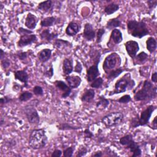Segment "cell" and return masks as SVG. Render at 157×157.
<instances>
[{
  "instance_id": "6da1fadb",
  "label": "cell",
  "mask_w": 157,
  "mask_h": 157,
  "mask_svg": "<svg viewBox=\"0 0 157 157\" xmlns=\"http://www.w3.org/2000/svg\"><path fill=\"white\" fill-rule=\"evenodd\" d=\"M48 142L46 131L44 128L33 129L29 137V146L33 150L44 148Z\"/></svg>"
},
{
  "instance_id": "7a4b0ae2",
  "label": "cell",
  "mask_w": 157,
  "mask_h": 157,
  "mask_svg": "<svg viewBox=\"0 0 157 157\" xmlns=\"http://www.w3.org/2000/svg\"><path fill=\"white\" fill-rule=\"evenodd\" d=\"M156 96V86L148 80H144L140 89L134 93V99L136 101H150Z\"/></svg>"
},
{
  "instance_id": "3957f363",
  "label": "cell",
  "mask_w": 157,
  "mask_h": 157,
  "mask_svg": "<svg viewBox=\"0 0 157 157\" xmlns=\"http://www.w3.org/2000/svg\"><path fill=\"white\" fill-rule=\"evenodd\" d=\"M127 31L129 35L139 39H141L150 33L144 21L135 20H129L127 22Z\"/></svg>"
},
{
  "instance_id": "277c9868",
  "label": "cell",
  "mask_w": 157,
  "mask_h": 157,
  "mask_svg": "<svg viewBox=\"0 0 157 157\" xmlns=\"http://www.w3.org/2000/svg\"><path fill=\"white\" fill-rule=\"evenodd\" d=\"M134 85L135 82L131 78V74L126 73L121 78L116 82L115 83L114 90L110 92L109 96L124 93L127 90L132 89Z\"/></svg>"
},
{
  "instance_id": "5b68a950",
  "label": "cell",
  "mask_w": 157,
  "mask_h": 157,
  "mask_svg": "<svg viewBox=\"0 0 157 157\" xmlns=\"http://www.w3.org/2000/svg\"><path fill=\"white\" fill-rule=\"evenodd\" d=\"M156 109V106L153 105H148L144 110L140 116L138 115L131 118L130 121V126L131 128H137L140 126H145L148 124L152 113Z\"/></svg>"
},
{
  "instance_id": "8992f818",
  "label": "cell",
  "mask_w": 157,
  "mask_h": 157,
  "mask_svg": "<svg viewBox=\"0 0 157 157\" xmlns=\"http://www.w3.org/2000/svg\"><path fill=\"white\" fill-rule=\"evenodd\" d=\"M120 144L126 147L132 153V156H140L142 154V150L139 144L136 142L133 139L132 134H126L120 139Z\"/></svg>"
},
{
  "instance_id": "52a82bcc",
  "label": "cell",
  "mask_w": 157,
  "mask_h": 157,
  "mask_svg": "<svg viewBox=\"0 0 157 157\" xmlns=\"http://www.w3.org/2000/svg\"><path fill=\"white\" fill-rule=\"evenodd\" d=\"M121 59L118 54L115 52L109 54L105 57L102 64V68L104 72L107 74L110 71L120 67Z\"/></svg>"
},
{
  "instance_id": "ba28073f",
  "label": "cell",
  "mask_w": 157,
  "mask_h": 157,
  "mask_svg": "<svg viewBox=\"0 0 157 157\" xmlns=\"http://www.w3.org/2000/svg\"><path fill=\"white\" fill-rule=\"evenodd\" d=\"M124 115L121 112H111L101 118V122L106 128L114 127L119 125L123 121Z\"/></svg>"
},
{
  "instance_id": "9c48e42d",
  "label": "cell",
  "mask_w": 157,
  "mask_h": 157,
  "mask_svg": "<svg viewBox=\"0 0 157 157\" xmlns=\"http://www.w3.org/2000/svg\"><path fill=\"white\" fill-rule=\"evenodd\" d=\"M24 108L25 114L28 122L32 124H38L40 122V117L36 108L31 105H28Z\"/></svg>"
},
{
  "instance_id": "30bf717a",
  "label": "cell",
  "mask_w": 157,
  "mask_h": 157,
  "mask_svg": "<svg viewBox=\"0 0 157 157\" xmlns=\"http://www.w3.org/2000/svg\"><path fill=\"white\" fill-rule=\"evenodd\" d=\"M37 40V36L34 34H23L20 36L19 40L17 42V45L18 48H23L29 45H31L36 42Z\"/></svg>"
},
{
  "instance_id": "8fae6325",
  "label": "cell",
  "mask_w": 157,
  "mask_h": 157,
  "mask_svg": "<svg viewBox=\"0 0 157 157\" xmlns=\"http://www.w3.org/2000/svg\"><path fill=\"white\" fill-rule=\"evenodd\" d=\"M100 60L94 61V64L90 66L86 69V79L88 82H91L94 79H96L100 75V72L98 68V64Z\"/></svg>"
},
{
  "instance_id": "7c38bea8",
  "label": "cell",
  "mask_w": 157,
  "mask_h": 157,
  "mask_svg": "<svg viewBox=\"0 0 157 157\" xmlns=\"http://www.w3.org/2000/svg\"><path fill=\"white\" fill-rule=\"evenodd\" d=\"M125 49L128 55L133 58L137 55V52L139 50V43L135 40H128L124 43Z\"/></svg>"
},
{
  "instance_id": "4fadbf2b",
  "label": "cell",
  "mask_w": 157,
  "mask_h": 157,
  "mask_svg": "<svg viewBox=\"0 0 157 157\" xmlns=\"http://www.w3.org/2000/svg\"><path fill=\"white\" fill-rule=\"evenodd\" d=\"M54 84L57 89L62 92L61 98L64 99L67 98L71 93L72 89L64 81L62 80H55Z\"/></svg>"
},
{
  "instance_id": "5bb4252c",
  "label": "cell",
  "mask_w": 157,
  "mask_h": 157,
  "mask_svg": "<svg viewBox=\"0 0 157 157\" xmlns=\"http://www.w3.org/2000/svg\"><path fill=\"white\" fill-rule=\"evenodd\" d=\"M83 37L87 41H91L95 38L96 33L91 23H85L84 26L83 32Z\"/></svg>"
},
{
  "instance_id": "9a60e30c",
  "label": "cell",
  "mask_w": 157,
  "mask_h": 157,
  "mask_svg": "<svg viewBox=\"0 0 157 157\" xmlns=\"http://www.w3.org/2000/svg\"><path fill=\"white\" fill-rule=\"evenodd\" d=\"M65 80L68 86L71 89H75L78 88L82 82V78L78 75H67L65 77Z\"/></svg>"
},
{
  "instance_id": "2e32d148",
  "label": "cell",
  "mask_w": 157,
  "mask_h": 157,
  "mask_svg": "<svg viewBox=\"0 0 157 157\" xmlns=\"http://www.w3.org/2000/svg\"><path fill=\"white\" fill-rule=\"evenodd\" d=\"M38 21L39 20L35 15L32 13H28L25 18V25L28 29L33 31L36 28Z\"/></svg>"
},
{
  "instance_id": "e0dca14e",
  "label": "cell",
  "mask_w": 157,
  "mask_h": 157,
  "mask_svg": "<svg viewBox=\"0 0 157 157\" xmlns=\"http://www.w3.org/2000/svg\"><path fill=\"white\" fill-rule=\"evenodd\" d=\"M14 77L16 80H19L20 82L24 83L23 86L27 88L28 86V80H29V75L26 72V70H18L15 71L13 72Z\"/></svg>"
},
{
  "instance_id": "ac0fdd59",
  "label": "cell",
  "mask_w": 157,
  "mask_h": 157,
  "mask_svg": "<svg viewBox=\"0 0 157 157\" xmlns=\"http://www.w3.org/2000/svg\"><path fill=\"white\" fill-rule=\"evenodd\" d=\"M81 26L77 22L72 21L69 23L65 29L66 34L69 36H75L80 30Z\"/></svg>"
},
{
  "instance_id": "d6986e66",
  "label": "cell",
  "mask_w": 157,
  "mask_h": 157,
  "mask_svg": "<svg viewBox=\"0 0 157 157\" xmlns=\"http://www.w3.org/2000/svg\"><path fill=\"white\" fill-rule=\"evenodd\" d=\"M39 36L42 40H44L47 42H50L52 40H55L58 37V34L51 32L49 29H45L40 33Z\"/></svg>"
},
{
  "instance_id": "ffe728a7",
  "label": "cell",
  "mask_w": 157,
  "mask_h": 157,
  "mask_svg": "<svg viewBox=\"0 0 157 157\" xmlns=\"http://www.w3.org/2000/svg\"><path fill=\"white\" fill-rule=\"evenodd\" d=\"M62 70L63 75L66 77L69 75L74 71L73 67V59L72 58H66L63 62V66Z\"/></svg>"
},
{
  "instance_id": "44dd1931",
  "label": "cell",
  "mask_w": 157,
  "mask_h": 157,
  "mask_svg": "<svg viewBox=\"0 0 157 157\" xmlns=\"http://www.w3.org/2000/svg\"><path fill=\"white\" fill-rule=\"evenodd\" d=\"M53 3L54 2L52 1V0H47V1L40 2L37 5V9L39 10L42 11L45 13L50 12L53 10V7H54Z\"/></svg>"
},
{
  "instance_id": "7402d4cb",
  "label": "cell",
  "mask_w": 157,
  "mask_h": 157,
  "mask_svg": "<svg viewBox=\"0 0 157 157\" xmlns=\"http://www.w3.org/2000/svg\"><path fill=\"white\" fill-rule=\"evenodd\" d=\"M52 52V50L50 48H44L41 50L37 55L39 60L42 63L47 62L51 58Z\"/></svg>"
},
{
  "instance_id": "603a6c76",
  "label": "cell",
  "mask_w": 157,
  "mask_h": 157,
  "mask_svg": "<svg viewBox=\"0 0 157 157\" xmlns=\"http://www.w3.org/2000/svg\"><path fill=\"white\" fill-rule=\"evenodd\" d=\"M58 18H56V17H54V16L47 17L41 20L40 25L41 27L48 28L56 25L58 23Z\"/></svg>"
},
{
  "instance_id": "cb8c5ba5",
  "label": "cell",
  "mask_w": 157,
  "mask_h": 157,
  "mask_svg": "<svg viewBox=\"0 0 157 157\" xmlns=\"http://www.w3.org/2000/svg\"><path fill=\"white\" fill-rule=\"evenodd\" d=\"M123 40V34L121 31L118 29H114L112 30L110 41H112L115 44H119Z\"/></svg>"
},
{
  "instance_id": "d4e9b609",
  "label": "cell",
  "mask_w": 157,
  "mask_h": 157,
  "mask_svg": "<svg viewBox=\"0 0 157 157\" xmlns=\"http://www.w3.org/2000/svg\"><path fill=\"white\" fill-rule=\"evenodd\" d=\"M95 96V91L93 89H88L82 94L80 99L83 102H90Z\"/></svg>"
},
{
  "instance_id": "484cf974",
  "label": "cell",
  "mask_w": 157,
  "mask_h": 157,
  "mask_svg": "<svg viewBox=\"0 0 157 157\" xmlns=\"http://www.w3.org/2000/svg\"><path fill=\"white\" fill-rule=\"evenodd\" d=\"M53 47L57 49L65 47H71L72 44L66 40H63L61 39H58L54 40Z\"/></svg>"
},
{
  "instance_id": "4316f807",
  "label": "cell",
  "mask_w": 157,
  "mask_h": 157,
  "mask_svg": "<svg viewBox=\"0 0 157 157\" xmlns=\"http://www.w3.org/2000/svg\"><path fill=\"white\" fill-rule=\"evenodd\" d=\"M146 47L150 53H153L157 47V42L155 38L153 37H149L146 40Z\"/></svg>"
},
{
  "instance_id": "83f0119b",
  "label": "cell",
  "mask_w": 157,
  "mask_h": 157,
  "mask_svg": "<svg viewBox=\"0 0 157 157\" xmlns=\"http://www.w3.org/2000/svg\"><path fill=\"white\" fill-rule=\"evenodd\" d=\"M148 57V55L147 53H145V52H141L140 53L137 54V55H136L134 58H132L134 60V64H142L147 61Z\"/></svg>"
},
{
  "instance_id": "f1b7e54d",
  "label": "cell",
  "mask_w": 157,
  "mask_h": 157,
  "mask_svg": "<svg viewBox=\"0 0 157 157\" xmlns=\"http://www.w3.org/2000/svg\"><path fill=\"white\" fill-rule=\"evenodd\" d=\"M120 7L119 5L117 4H115L114 2H112L110 4H107L104 7V12L106 15H110L117 12L119 9Z\"/></svg>"
},
{
  "instance_id": "f546056e",
  "label": "cell",
  "mask_w": 157,
  "mask_h": 157,
  "mask_svg": "<svg viewBox=\"0 0 157 157\" xmlns=\"http://www.w3.org/2000/svg\"><path fill=\"white\" fill-rule=\"evenodd\" d=\"M121 25V21L118 18H113L110 19L106 25V28L109 30H113L116 29V28L120 26Z\"/></svg>"
},
{
  "instance_id": "4dcf8cb0",
  "label": "cell",
  "mask_w": 157,
  "mask_h": 157,
  "mask_svg": "<svg viewBox=\"0 0 157 157\" xmlns=\"http://www.w3.org/2000/svg\"><path fill=\"white\" fill-rule=\"evenodd\" d=\"M123 71L124 69L122 67H118L115 69H113L107 74V78L108 80H113L114 78L118 77Z\"/></svg>"
},
{
  "instance_id": "1f68e13d",
  "label": "cell",
  "mask_w": 157,
  "mask_h": 157,
  "mask_svg": "<svg viewBox=\"0 0 157 157\" xmlns=\"http://www.w3.org/2000/svg\"><path fill=\"white\" fill-rule=\"evenodd\" d=\"M109 105V101L106 99L104 96L101 95L99 97V100L96 104V107L97 108H101V109H105Z\"/></svg>"
},
{
  "instance_id": "d6a6232c",
  "label": "cell",
  "mask_w": 157,
  "mask_h": 157,
  "mask_svg": "<svg viewBox=\"0 0 157 157\" xmlns=\"http://www.w3.org/2000/svg\"><path fill=\"white\" fill-rule=\"evenodd\" d=\"M59 130H78L81 129V127L72 126L68 123H63L56 126Z\"/></svg>"
},
{
  "instance_id": "836d02e7",
  "label": "cell",
  "mask_w": 157,
  "mask_h": 157,
  "mask_svg": "<svg viewBox=\"0 0 157 157\" xmlns=\"http://www.w3.org/2000/svg\"><path fill=\"white\" fill-rule=\"evenodd\" d=\"M33 96V94L31 92H29L28 91H25L20 94V96L18 97V99L21 102H26V101H29V99H31L32 98Z\"/></svg>"
},
{
  "instance_id": "e575fe53",
  "label": "cell",
  "mask_w": 157,
  "mask_h": 157,
  "mask_svg": "<svg viewBox=\"0 0 157 157\" xmlns=\"http://www.w3.org/2000/svg\"><path fill=\"white\" fill-rule=\"evenodd\" d=\"M103 82L104 80L102 77H97L96 79H94L93 81L91 82L90 86L92 88H99L102 85Z\"/></svg>"
},
{
  "instance_id": "d590c367",
  "label": "cell",
  "mask_w": 157,
  "mask_h": 157,
  "mask_svg": "<svg viewBox=\"0 0 157 157\" xmlns=\"http://www.w3.org/2000/svg\"><path fill=\"white\" fill-rule=\"evenodd\" d=\"M75 150L74 146H71L65 148L63 151V155L64 157H72L73 156V153Z\"/></svg>"
},
{
  "instance_id": "8d00e7d4",
  "label": "cell",
  "mask_w": 157,
  "mask_h": 157,
  "mask_svg": "<svg viewBox=\"0 0 157 157\" xmlns=\"http://www.w3.org/2000/svg\"><path fill=\"white\" fill-rule=\"evenodd\" d=\"M54 74V71H53V67L52 64H50V66H49L48 68L45 69L44 72H43V75L44 76L48 78H51Z\"/></svg>"
},
{
  "instance_id": "74e56055",
  "label": "cell",
  "mask_w": 157,
  "mask_h": 157,
  "mask_svg": "<svg viewBox=\"0 0 157 157\" xmlns=\"http://www.w3.org/2000/svg\"><path fill=\"white\" fill-rule=\"evenodd\" d=\"M105 30L104 28H99L98 29L96 36V43L99 44L102 41V37L105 34Z\"/></svg>"
},
{
  "instance_id": "f35d334b",
  "label": "cell",
  "mask_w": 157,
  "mask_h": 157,
  "mask_svg": "<svg viewBox=\"0 0 157 157\" xmlns=\"http://www.w3.org/2000/svg\"><path fill=\"white\" fill-rule=\"evenodd\" d=\"M131 97L129 94H124L120 98L117 99V101L121 104H128V102H131Z\"/></svg>"
},
{
  "instance_id": "ab89813d",
  "label": "cell",
  "mask_w": 157,
  "mask_h": 157,
  "mask_svg": "<svg viewBox=\"0 0 157 157\" xmlns=\"http://www.w3.org/2000/svg\"><path fill=\"white\" fill-rule=\"evenodd\" d=\"M33 92L34 95L37 96H42L44 95V91L42 86L36 85L33 88Z\"/></svg>"
},
{
  "instance_id": "60d3db41",
  "label": "cell",
  "mask_w": 157,
  "mask_h": 157,
  "mask_svg": "<svg viewBox=\"0 0 157 157\" xmlns=\"http://www.w3.org/2000/svg\"><path fill=\"white\" fill-rule=\"evenodd\" d=\"M88 152V150L85 147H81L77 151V154L75 155L76 157H82L85 156L86 153Z\"/></svg>"
},
{
  "instance_id": "b9f144b4",
  "label": "cell",
  "mask_w": 157,
  "mask_h": 157,
  "mask_svg": "<svg viewBox=\"0 0 157 157\" xmlns=\"http://www.w3.org/2000/svg\"><path fill=\"white\" fill-rule=\"evenodd\" d=\"M17 56L18 58L21 61H25L28 58V53L26 52H23V51H18L17 53Z\"/></svg>"
},
{
  "instance_id": "7bdbcfd3",
  "label": "cell",
  "mask_w": 157,
  "mask_h": 157,
  "mask_svg": "<svg viewBox=\"0 0 157 157\" xmlns=\"http://www.w3.org/2000/svg\"><path fill=\"white\" fill-rule=\"evenodd\" d=\"M17 32L20 35H23V34H33V31L32 30L23 28L22 27H20L18 29Z\"/></svg>"
},
{
  "instance_id": "ee69618b",
  "label": "cell",
  "mask_w": 157,
  "mask_h": 157,
  "mask_svg": "<svg viewBox=\"0 0 157 157\" xmlns=\"http://www.w3.org/2000/svg\"><path fill=\"white\" fill-rule=\"evenodd\" d=\"M82 69H83V67H82L81 63L80 61H78V60H77L76 64L74 67V72H77L78 74H80L82 71Z\"/></svg>"
},
{
  "instance_id": "f6af8a7d",
  "label": "cell",
  "mask_w": 157,
  "mask_h": 157,
  "mask_svg": "<svg viewBox=\"0 0 157 157\" xmlns=\"http://www.w3.org/2000/svg\"><path fill=\"white\" fill-rule=\"evenodd\" d=\"M83 134H84V137L86 139H91L93 137H94V134H93V132L90 130L89 128H86L84 131H83Z\"/></svg>"
},
{
  "instance_id": "bcb514c9",
  "label": "cell",
  "mask_w": 157,
  "mask_h": 157,
  "mask_svg": "<svg viewBox=\"0 0 157 157\" xmlns=\"http://www.w3.org/2000/svg\"><path fill=\"white\" fill-rule=\"evenodd\" d=\"M147 4H148V7L150 10H153V9H155L157 5V1L156 0H148L147 1Z\"/></svg>"
},
{
  "instance_id": "7dc6e473",
  "label": "cell",
  "mask_w": 157,
  "mask_h": 157,
  "mask_svg": "<svg viewBox=\"0 0 157 157\" xmlns=\"http://www.w3.org/2000/svg\"><path fill=\"white\" fill-rule=\"evenodd\" d=\"M1 64L3 69H6L10 65V62L8 59L4 58L1 60Z\"/></svg>"
},
{
  "instance_id": "c3c4849f",
  "label": "cell",
  "mask_w": 157,
  "mask_h": 157,
  "mask_svg": "<svg viewBox=\"0 0 157 157\" xmlns=\"http://www.w3.org/2000/svg\"><path fill=\"white\" fill-rule=\"evenodd\" d=\"M12 98H9V96H5L4 97H2L0 99V103L1 105H3V104H7L9 102H10V101H12Z\"/></svg>"
},
{
  "instance_id": "681fc988",
  "label": "cell",
  "mask_w": 157,
  "mask_h": 157,
  "mask_svg": "<svg viewBox=\"0 0 157 157\" xmlns=\"http://www.w3.org/2000/svg\"><path fill=\"white\" fill-rule=\"evenodd\" d=\"M63 151L59 149H55L51 154L52 157H60L62 156Z\"/></svg>"
},
{
  "instance_id": "f907efd6",
  "label": "cell",
  "mask_w": 157,
  "mask_h": 157,
  "mask_svg": "<svg viewBox=\"0 0 157 157\" xmlns=\"http://www.w3.org/2000/svg\"><path fill=\"white\" fill-rule=\"evenodd\" d=\"M151 80L152 82H153V83H156L157 82V72H156V71L154 72L152 74Z\"/></svg>"
},
{
  "instance_id": "816d5d0a",
  "label": "cell",
  "mask_w": 157,
  "mask_h": 157,
  "mask_svg": "<svg viewBox=\"0 0 157 157\" xmlns=\"http://www.w3.org/2000/svg\"><path fill=\"white\" fill-rule=\"evenodd\" d=\"M156 117H155L154 118V119L152 121V127L151 128H152L154 130H156L157 129V122H156Z\"/></svg>"
},
{
  "instance_id": "f5cc1de1",
  "label": "cell",
  "mask_w": 157,
  "mask_h": 157,
  "mask_svg": "<svg viewBox=\"0 0 157 157\" xmlns=\"http://www.w3.org/2000/svg\"><path fill=\"white\" fill-rule=\"evenodd\" d=\"M102 156H103V153L101 150L96 151L94 154L91 155V156H96V157H100Z\"/></svg>"
},
{
  "instance_id": "db71d44e",
  "label": "cell",
  "mask_w": 157,
  "mask_h": 157,
  "mask_svg": "<svg viewBox=\"0 0 157 157\" xmlns=\"http://www.w3.org/2000/svg\"><path fill=\"white\" fill-rule=\"evenodd\" d=\"M1 53H0V58H1V60L2 59L4 58V56H5V52L3 51L2 49H1Z\"/></svg>"
},
{
  "instance_id": "11a10c76",
  "label": "cell",
  "mask_w": 157,
  "mask_h": 157,
  "mask_svg": "<svg viewBox=\"0 0 157 157\" xmlns=\"http://www.w3.org/2000/svg\"><path fill=\"white\" fill-rule=\"evenodd\" d=\"M4 122V121L3 118H1V121H0V126H2V124H3Z\"/></svg>"
}]
</instances>
